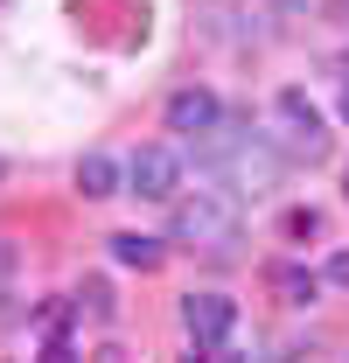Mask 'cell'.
<instances>
[{
	"mask_svg": "<svg viewBox=\"0 0 349 363\" xmlns=\"http://www.w3.org/2000/svg\"><path fill=\"white\" fill-rule=\"evenodd\" d=\"M196 161H203L217 182H231V196H265V189L279 182V154H272L259 133H245V126H223V119H217L203 140H196Z\"/></svg>",
	"mask_w": 349,
	"mask_h": 363,
	"instance_id": "obj_1",
	"label": "cell"
},
{
	"mask_svg": "<svg viewBox=\"0 0 349 363\" xmlns=\"http://www.w3.org/2000/svg\"><path fill=\"white\" fill-rule=\"evenodd\" d=\"M174 238L203 245V252H231L238 245V203L217 196V189H196L189 203H174Z\"/></svg>",
	"mask_w": 349,
	"mask_h": 363,
	"instance_id": "obj_2",
	"label": "cell"
},
{
	"mask_svg": "<svg viewBox=\"0 0 349 363\" xmlns=\"http://www.w3.org/2000/svg\"><path fill=\"white\" fill-rule=\"evenodd\" d=\"M182 328H189V342H196L203 357H223V342H231V328H238V301H223V294H189V301H182Z\"/></svg>",
	"mask_w": 349,
	"mask_h": 363,
	"instance_id": "obj_3",
	"label": "cell"
},
{
	"mask_svg": "<svg viewBox=\"0 0 349 363\" xmlns=\"http://www.w3.org/2000/svg\"><path fill=\"white\" fill-rule=\"evenodd\" d=\"M126 182H133V196L168 203L174 189H182V154H174V147H140V154H133V168H126Z\"/></svg>",
	"mask_w": 349,
	"mask_h": 363,
	"instance_id": "obj_4",
	"label": "cell"
},
{
	"mask_svg": "<svg viewBox=\"0 0 349 363\" xmlns=\"http://www.w3.org/2000/svg\"><path fill=\"white\" fill-rule=\"evenodd\" d=\"M217 119H223V105H217V91H203V84L168 98V133H182V140H203Z\"/></svg>",
	"mask_w": 349,
	"mask_h": 363,
	"instance_id": "obj_5",
	"label": "cell"
},
{
	"mask_svg": "<svg viewBox=\"0 0 349 363\" xmlns=\"http://www.w3.org/2000/svg\"><path fill=\"white\" fill-rule=\"evenodd\" d=\"M279 119H287V133H294V154H307V161H321V154H328L321 112L307 105V91H279Z\"/></svg>",
	"mask_w": 349,
	"mask_h": 363,
	"instance_id": "obj_6",
	"label": "cell"
},
{
	"mask_svg": "<svg viewBox=\"0 0 349 363\" xmlns=\"http://www.w3.org/2000/svg\"><path fill=\"white\" fill-rule=\"evenodd\" d=\"M265 294H272L279 308H307V301L321 294V279L307 266H287V259H279V266H265Z\"/></svg>",
	"mask_w": 349,
	"mask_h": 363,
	"instance_id": "obj_7",
	"label": "cell"
},
{
	"mask_svg": "<svg viewBox=\"0 0 349 363\" xmlns=\"http://www.w3.org/2000/svg\"><path fill=\"white\" fill-rule=\"evenodd\" d=\"M77 189L84 196H119V161L112 154H84L77 161Z\"/></svg>",
	"mask_w": 349,
	"mask_h": 363,
	"instance_id": "obj_8",
	"label": "cell"
},
{
	"mask_svg": "<svg viewBox=\"0 0 349 363\" xmlns=\"http://www.w3.org/2000/svg\"><path fill=\"white\" fill-rule=\"evenodd\" d=\"M112 259H119V266L154 272V266H161V245H154V238H140V230H119V238H112Z\"/></svg>",
	"mask_w": 349,
	"mask_h": 363,
	"instance_id": "obj_9",
	"label": "cell"
},
{
	"mask_svg": "<svg viewBox=\"0 0 349 363\" xmlns=\"http://www.w3.org/2000/svg\"><path fill=\"white\" fill-rule=\"evenodd\" d=\"M77 308H84L91 321H112V286H105V279H84V286H77Z\"/></svg>",
	"mask_w": 349,
	"mask_h": 363,
	"instance_id": "obj_10",
	"label": "cell"
},
{
	"mask_svg": "<svg viewBox=\"0 0 349 363\" xmlns=\"http://www.w3.org/2000/svg\"><path fill=\"white\" fill-rule=\"evenodd\" d=\"M287 230H294V238H314V230H321V217H314V210H294V217H287Z\"/></svg>",
	"mask_w": 349,
	"mask_h": 363,
	"instance_id": "obj_11",
	"label": "cell"
},
{
	"mask_svg": "<svg viewBox=\"0 0 349 363\" xmlns=\"http://www.w3.org/2000/svg\"><path fill=\"white\" fill-rule=\"evenodd\" d=\"M328 279H349V252H336V259H328Z\"/></svg>",
	"mask_w": 349,
	"mask_h": 363,
	"instance_id": "obj_12",
	"label": "cell"
},
{
	"mask_svg": "<svg viewBox=\"0 0 349 363\" xmlns=\"http://www.w3.org/2000/svg\"><path fill=\"white\" fill-rule=\"evenodd\" d=\"M343 119H349V91H343Z\"/></svg>",
	"mask_w": 349,
	"mask_h": 363,
	"instance_id": "obj_13",
	"label": "cell"
}]
</instances>
